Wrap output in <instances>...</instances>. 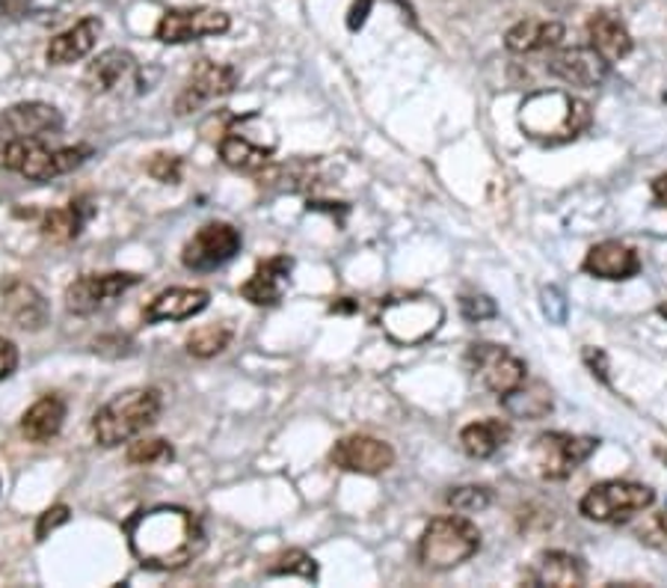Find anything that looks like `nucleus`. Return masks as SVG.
Masks as SVG:
<instances>
[{"label":"nucleus","mask_w":667,"mask_h":588,"mask_svg":"<svg viewBox=\"0 0 667 588\" xmlns=\"http://www.w3.org/2000/svg\"><path fill=\"white\" fill-rule=\"evenodd\" d=\"M133 559L149 571H178L205 550V532L196 514L178 506H155L125 521Z\"/></svg>","instance_id":"1"},{"label":"nucleus","mask_w":667,"mask_h":588,"mask_svg":"<svg viewBox=\"0 0 667 588\" xmlns=\"http://www.w3.org/2000/svg\"><path fill=\"white\" fill-rule=\"evenodd\" d=\"M590 125V107L564 90L531 92L520 104V128L546 146H561L585 135Z\"/></svg>","instance_id":"2"},{"label":"nucleus","mask_w":667,"mask_h":588,"mask_svg":"<svg viewBox=\"0 0 667 588\" xmlns=\"http://www.w3.org/2000/svg\"><path fill=\"white\" fill-rule=\"evenodd\" d=\"M161 410H164V398L152 386L125 389L116 398H111L92 419L95 443H101L104 449H116L123 443L137 440L145 429L155 425Z\"/></svg>","instance_id":"3"},{"label":"nucleus","mask_w":667,"mask_h":588,"mask_svg":"<svg viewBox=\"0 0 667 588\" xmlns=\"http://www.w3.org/2000/svg\"><path fill=\"white\" fill-rule=\"evenodd\" d=\"M92 155L89 146L51 149L42 140H18V137H0V170L24 176L27 181H51L56 176L78 170Z\"/></svg>","instance_id":"4"},{"label":"nucleus","mask_w":667,"mask_h":588,"mask_svg":"<svg viewBox=\"0 0 667 588\" xmlns=\"http://www.w3.org/2000/svg\"><path fill=\"white\" fill-rule=\"evenodd\" d=\"M279 146L277 128L261 114L234 119L220 140V158L234 172H265Z\"/></svg>","instance_id":"5"},{"label":"nucleus","mask_w":667,"mask_h":588,"mask_svg":"<svg viewBox=\"0 0 667 588\" xmlns=\"http://www.w3.org/2000/svg\"><path fill=\"white\" fill-rule=\"evenodd\" d=\"M445 309L431 294H400L380 306V328L398 345H422L442 328Z\"/></svg>","instance_id":"6"},{"label":"nucleus","mask_w":667,"mask_h":588,"mask_svg":"<svg viewBox=\"0 0 667 588\" xmlns=\"http://www.w3.org/2000/svg\"><path fill=\"white\" fill-rule=\"evenodd\" d=\"M480 550V532L478 526L466 517H436L431 526L422 532L419 541V559L431 571H451L463 565Z\"/></svg>","instance_id":"7"},{"label":"nucleus","mask_w":667,"mask_h":588,"mask_svg":"<svg viewBox=\"0 0 667 588\" xmlns=\"http://www.w3.org/2000/svg\"><path fill=\"white\" fill-rule=\"evenodd\" d=\"M656 502V490L638 482H600L578 502V511L597 523H620Z\"/></svg>","instance_id":"8"},{"label":"nucleus","mask_w":667,"mask_h":588,"mask_svg":"<svg viewBox=\"0 0 667 588\" xmlns=\"http://www.w3.org/2000/svg\"><path fill=\"white\" fill-rule=\"evenodd\" d=\"M600 449L597 437H578L564 431H549L534 440V466L537 473L549 482H561L588 461L590 455Z\"/></svg>","instance_id":"9"},{"label":"nucleus","mask_w":667,"mask_h":588,"mask_svg":"<svg viewBox=\"0 0 667 588\" xmlns=\"http://www.w3.org/2000/svg\"><path fill=\"white\" fill-rule=\"evenodd\" d=\"M244 247V238L232 223H205L181 250V261L188 271L208 273L232 261Z\"/></svg>","instance_id":"10"},{"label":"nucleus","mask_w":667,"mask_h":588,"mask_svg":"<svg viewBox=\"0 0 667 588\" xmlns=\"http://www.w3.org/2000/svg\"><path fill=\"white\" fill-rule=\"evenodd\" d=\"M232 18L220 10L208 7H188V10H167L155 27V39L164 46H184L205 36L229 34Z\"/></svg>","instance_id":"11"},{"label":"nucleus","mask_w":667,"mask_h":588,"mask_svg":"<svg viewBox=\"0 0 667 588\" xmlns=\"http://www.w3.org/2000/svg\"><path fill=\"white\" fill-rule=\"evenodd\" d=\"M238 87V68L229 63H214V60H200L190 72L184 90L176 99V114L190 116L214 99H222Z\"/></svg>","instance_id":"12"},{"label":"nucleus","mask_w":667,"mask_h":588,"mask_svg":"<svg viewBox=\"0 0 667 588\" xmlns=\"http://www.w3.org/2000/svg\"><path fill=\"white\" fill-rule=\"evenodd\" d=\"M137 283H140L137 273H84L66 289V309L72 316H92Z\"/></svg>","instance_id":"13"},{"label":"nucleus","mask_w":667,"mask_h":588,"mask_svg":"<svg viewBox=\"0 0 667 588\" xmlns=\"http://www.w3.org/2000/svg\"><path fill=\"white\" fill-rule=\"evenodd\" d=\"M469 362H472V372L484 381V386L492 389L499 398L513 393L516 386H523L528 378V369L520 357H513L511 351H504L499 345H489V342L472 345Z\"/></svg>","instance_id":"14"},{"label":"nucleus","mask_w":667,"mask_h":588,"mask_svg":"<svg viewBox=\"0 0 667 588\" xmlns=\"http://www.w3.org/2000/svg\"><path fill=\"white\" fill-rule=\"evenodd\" d=\"M330 461L338 470H345V473L380 475L395 464V452H392L389 443L377 440V437L350 434V437H342L330 449Z\"/></svg>","instance_id":"15"},{"label":"nucleus","mask_w":667,"mask_h":588,"mask_svg":"<svg viewBox=\"0 0 667 588\" xmlns=\"http://www.w3.org/2000/svg\"><path fill=\"white\" fill-rule=\"evenodd\" d=\"M0 131L7 137H18V140H48L63 131V114L56 111L54 104L44 102H22L7 107L0 114Z\"/></svg>","instance_id":"16"},{"label":"nucleus","mask_w":667,"mask_h":588,"mask_svg":"<svg viewBox=\"0 0 667 588\" xmlns=\"http://www.w3.org/2000/svg\"><path fill=\"white\" fill-rule=\"evenodd\" d=\"M84 84H87V90L92 95H111V92L123 90V87H140L143 80H140V66H137L131 51L111 48V51H104L89 63L87 72H84Z\"/></svg>","instance_id":"17"},{"label":"nucleus","mask_w":667,"mask_h":588,"mask_svg":"<svg viewBox=\"0 0 667 588\" xmlns=\"http://www.w3.org/2000/svg\"><path fill=\"white\" fill-rule=\"evenodd\" d=\"M546 68H549L552 78L564 80L569 87L593 90L608 75V60L602 57L597 48H564V51L549 57Z\"/></svg>","instance_id":"18"},{"label":"nucleus","mask_w":667,"mask_h":588,"mask_svg":"<svg viewBox=\"0 0 667 588\" xmlns=\"http://www.w3.org/2000/svg\"><path fill=\"white\" fill-rule=\"evenodd\" d=\"M291 271H294L291 256H273V259L258 261L253 277L241 285L244 301H249L253 306H277L291 285Z\"/></svg>","instance_id":"19"},{"label":"nucleus","mask_w":667,"mask_h":588,"mask_svg":"<svg viewBox=\"0 0 667 588\" xmlns=\"http://www.w3.org/2000/svg\"><path fill=\"white\" fill-rule=\"evenodd\" d=\"M0 306L22 330H42L48 324V301L30 283L10 280L0 285Z\"/></svg>","instance_id":"20"},{"label":"nucleus","mask_w":667,"mask_h":588,"mask_svg":"<svg viewBox=\"0 0 667 588\" xmlns=\"http://www.w3.org/2000/svg\"><path fill=\"white\" fill-rule=\"evenodd\" d=\"M585 271L600 280H632L641 271V259L632 247H626L620 241H602L593 244L585 256Z\"/></svg>","instance_id":"21"},{"label":"nucleus","mask_w":667,"mask_h":588,"mask_svg":"<svg viewBox=\"0 0 667 588\" xmlns=\"http://www.w3.org/2000/svg\"><path fill=\"white\" fill-rule=\"evenodd\" d=\"M99 36L101 22L95 15H87V18H80L75 27H68V30H63V34H56L54 39H51V46L44 51V60H48L51 66H72V63L87 57L89 51L95 48V42H99Z\"/></svg>","instance_id":"22"},{"label":"nucleus","mask_w":667,"mask_h":588,"mask_svg":"<svg viewBox=\"0 0 667 588\" xmlns=\"http://www.w3.org/2000/svg\"><path fill=\"white\" fill-rule=\"evenodd\" d=\"M211 294L205 289H167L161 292L145 306V321L157 324V321H188V318L200 316L208 309Z\"/></svg>","instance_id":"23"},{"label":"nucleus","mask_w":667,"mask_h":588,"mask_svg":"<svg viewBox=\"0 0 667 588\" xmlns=\"http://www.w3.org/2000/svg\"><path fill=\"white\" fill-rule=\"evenodd\" d=\"M528 583L531 586H555V588H576L585 583V567L576 555L561 553V550H549V553L537 555V562L528 571Z\"/></svg>","instance_id":"24"},{"label":"nucleus","mask_w":667,"mask_h":588,"mask_svg":"<svg viewBox=\"0 0 667 588\" xmlns=\"http://www.w3.org/2000/svg\"><path fill=\"white\" fill-rule=\"evenodd\" d=\"M588 34L590 48H597L608 63H617L632 54V36L614 12H597L588 22Z\"/></svg>","instance_id":"25"},{"label":"nucleus","mask_w":667,"mask_h":588,"mask_svg":"<svg viewBox=\"0 0 667 588\" xmlns=\"http://www.w3.org/2000/svg\"><path fill=\"white\" fill-rule=\"evenodd\" d=\"M66 422V401L60 396H42L24 410L22 434L30 443H51Z\"/></svg>","instance_id":"26"},{"label":"nucleus","mask_w":667,"mask_h":588,"mask_svg":"<svg viewBox=\"0 0 667 588\" xmlns=\"http://www.w3.org/2000/svg\"><path fill=\"white\" fill-rule=\"evenodd\" d=\"M511 437V425L501 422V419H480V422H472L466 429L460 431V446L469 458H492L499 452L501 446Z\"/></svg>","instance_id":"27"},{"label":"nucleus","mask_w":667,"mask_h":588,"mask_svg":"<svg viewBox=\"0 0 667 588\" xmlns=\"http://www.w3.org/2000/svg\"><path fill=\"white\" fill-rule=\"evenodd\" d=\"M92 215H95L92 203H89L87 196H78V200H72L66 208H54V212L44 215L42 235L56 241V244H68V241H75V238L80 235V229H84V223H87Z\"/></svg>","instance_id":"28"},{"label":"nucleus","mask_w":667,"mask_h":588,"mask_svg":"<svg viewBox=\"0 0 667 588\" xmlns=\"http://www.w3.org/2000/svg\"><path fill=\"white\" fill-rule=\"evenodd\" d=\"M561 39H564V27L557 22H534V18H528V22H520L508 30L504 46L511 48L513 54H534V51L557 46Z\"/></svg>","instance_id":"29"},{"label":"nucleus","mask_w":667,"mask_h":588,"mask_svg":"<svg viewBox=\"0 0 667 588\" xmlns=\"http://www.w3.org/2000/svg\"><path fill=\"white\" fill-rule=\"evenodd\" d=\"M501 405L516 419H540L552 410V396H549V389L543 384H523L508 396H501Z\"/></svg>","instance_id":"30"},{"label":"nucleus","mask_w":667,"mask_h":588,"mask_svg":"<svg viewBox=\"0 0 667 588\" xmlns=\"http://www.w3.org/2000/svg\"><path fill=\"white\" fill-rule=\"evenodd\" d=\"M229 342H232V328L229 324H205V328H196L188 336V351L193 357L208 360V357H217L220 351H226Z\"/></svg>","instance_id":"31"},{"label":"nucleus","mask_w":667,"mask_h":588,"mask_svg":"<svg viewBox=\"0 0 667 588\" xmlns=\"http://www.w3.org/2000/svg\"><path fill=\"white\" fill-rule=\"evenodd\" d=\"M128 464L133 466H155V464H167L176 458L172 446L164 437H152V440H133L128 446Z\"/></svg>","instance_id":"32"},{"label":"nucleus","mask_w":667,"mask_h":588,"mask_svg":"<svg viewBox=\"0 0 667 588\" xmlns=\"http://www.w3.org/2000/svg\"><path fill=\"white\" fill-rule=\"evenodd\" d=\"M267 574L270 577L318 579V562L309 553H303V550H288V553H282L273 565L267 567Z\"/></svg>","instance_id":"33"},{"label":"nucleus","mask_w":667,"mask_h":588,"mask_svg":"<svg viewBox=\"0 0 667 588\" xmlns=\"http://www.w3.org/2000/svg\"><path fill=\"white\" fill-rule=\"evenodd\" d=\"M492 502L487 487L469 485V487H454L448 494V506L454 511H463V514H475V511H484Z\"/></svg>","instance_id":"34"},{"label":"nucleus","mask_w":667,"mask_h":588,"mask_svg":"<svg viewBox=\"0 0 667 588\" xmlns=\"http://www.w3.org/2000/svg\"><path fill=\"white\" fill-rule=\"evenodd\" d=\"M460 312L466 321H487V318L499 316V306L492 297H484V294H466L460 301Z\"/></svg>","instance_id":"35"},{"label":"nucleus","mask_w":667,"mask_h":588,"mask_svg":"<svg viewBox=\"0 0 667 588\" xmlns=\"http://www.w3.org/2000/svg\"><path fill=\"white\" fill-rule=\"evenodd\" d=\"M638 538H641L646 547H656V550H665L667 553V509L653 514V517L638 529Z\"/></svg>","instance_id":"36"},{"label":"nucleus","mask_w":667,"mask_h":588,"mask_svg":"<svg viewBox=\"0 0 667 588\" xmlns=\"http://www.w3.org/2000/svg\"><path fill=\"white\" fill-rule=\"evenodd\" d=\"M149 176L157 181H164V184H176V181L181 179V158H178V155L161 152V155H155V158L149 161Z\"/></svg>","instance_id":"37"},{"label":"nucleus","mask_w":667,"mask_h":588,"mask_svg":"<svg viewBox=\"0 0 667 588\" xmlns=\"http://www.w3.org/2000/svg\"><path fill=\"white\" fill-rule=\"evenodd\" d=\"M540 301H543V312H546V318L552 321V324H564V321H567L569 304H567V297H564V292H561V289L549 285V289H543V292H540Z\"/></svg>","instance_id":"38"},{"label":"nucleus","mask_w":667,"mask_h":588,"mask_svg":"<svg viewBox=\"0 0 667 588\" xmlns=\"http://www.w3.org/2000/svg\"><path fill=\"white\" fill-rule=\"evenodd\" d=\"M68 517H72L68 506H51V509H44L42 514H39V521H36V541H44L51 532L66 526Z\"/></svg>","instance_id":"39"},{"label":"nucleus","mask_w":667,"mask_h":588,"mask_svg":"<svg viewBox=\"0 0 667 588\" xmlns=\"http://www.w3.org/2000/svg\"><path fill=\"white\" fill-rule=\"evenodd\" d=\"M15 369H18V348L12 340L0 336V381H7Z\"/></svg>","instance_id":"40"},{"label":"nucleus","mask_w":667,"mask_h":588,"mask_svg":"<svg viewBox=\"0 0 667 588\" xmlns=\"http://www.w3.org/2000/svg\"><path fill=\"white\" fill-rule=\"evenodd\" d=\"M585 362H588V369L600 381H605L608 384V357H605V351L602 348H585Z\"/></svg>","instance_id":"41"},{"label":"nucleus","mask_w":667,"mask_h":588,"mask_svg":"<svg viewBox=\"0 0 667 588\" xmlns=\"http://www.w3.org/2000/svg\"><path fill=\"white\" fill-rule=\"evenodd\" d=\"M368 12H371V0H354L350 12H347V27L350 30H362V24L368 22Z\"/></svg>","instance_id":"42"},{"label":"nucleus","mask_w":667,"mask_h":588,"mask_svg":"<svg viewBox=\"0 0 667 588\" xmlns=\"http://www.w3.org/2000/svg\"><path fill=\"white\" fill-rule=\"evenodd\" d=\"M27 7H30V0H0V18H3V15H7V18H15V15H22Z\"/></svg>","instance_id":"43"},{"label":"nucleus","mask_w":667,"mask_h":588,"mask_svg":"<svg viewBox=\"0 0 667 588\" xmlns=\"http://www.w3.org/2000/svg\"><path fill=\"white\" fill-rule=\"evenodd\" d=\"M653 200H656L658 208L667 212V172H662L656 181H653Z\"/></svg>","instance_id":"44"},{"label":"nucleus","mask_w":667,"mask_h":588,"mask_svg":"<svg viewBox=\"0 0 667 588\" xmlns=\"http://www.w3.org/2000/svg\"><path fill=\"white\" fill-rule=\"evenodd\" d=\"M330 309H333V312H354L356 304H333Z\"/></svg>","instance_id":"45"},{"label":"nucleus","mask_w":667,"mask_h":588,"mask_svg":"<svg viewBox=\"0 0 667 588\" xmlns=\"http://www.w3.org/2000/svg\"><path fill=\"white\" fill-rule=\"evenodd\" d=\"M658 316H662V318H667V304H662V306H658Z\"/></svg>","instance_id":"46"},{"label":"nucleus","mask_w":667,"mask_h":588,"mask_svg":"<svg viewBox=\"0 0 667 588\" xmlns=\"http://www.w3.org/2000/svg\"><path fill=\"white\" fill-rule=\"evenodd\" d=\"M656 455H658V458H662V461H665V464H667V452H665V449H656Z\"/></svg>","instance_id":"47"}]
</instances>
